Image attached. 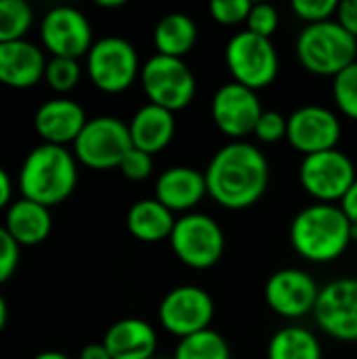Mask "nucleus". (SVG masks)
<instances>
[{"label": "nucleus", "mask_w": 357, "mask_h": 359, "mask_svg": "<svg viewBox=\"0 0 357 359\" xmlns=\"http://www.w3.org/2000/svg\"><path fill=\"white\" fill-rule=\"evenodd\" d=\"M269 162L248 141H231L210 158L204 179L208 196L227 210L255 206L269 185Z\"/></svg>", "instance_id": "nucleus-1"}, {"label": "nucleus", "mask_w": 357, "mask_h": 359, "mask_svg": "<svg viewBox=\"0 0 357 359\" xmlns=\"http://www.w3.org/2000/svg\"><path fill=\"white\" fill-rule=\"evenodd\" d=\"M290 244L309 263H332L351 244V221L337 204H311L290 223Z\"/></svg>", "instance_id": "nucleus-2"}, {"label": "nucleus", "mask_w": 357, "mask_h": 359, "mask_svg": "<svg viewBox=\"0 0 357 359\" xmlns=\"http://www.w3.org/2000/svg\"><path fill=\"white\" fill-rule=\"evenodd\" d=\"M78 183L76 156L61 145L34 147L19 170V189L25 200L46 208L65 202Z\"/></svg>", "instance_id": "nucleus-3"}, {"label": "nucleus", "mask_w": 357, "mask_h": 359, "mask_svg": "<svg viewBox=\"0 0 357 359\" xmlns=\"http://www.w3.org/2000/svg\"><path fill=\"white\" fill-rule=\"evenodd\" d=\"M297 57L307 72L335 78L357 61V38L337 19L305 25L297 38Z\"/></svg>", "instance_id": "nucleus-4"}, {"label": "nucleus", "mask_w": 357, "mask_h": 359, "mask_svg": "<svg viewBox=\"0 0 357 359\" xmlns=\"http://www.w3.org/2000/svg\"><path fill=\"white\" fill-rule=\"evenodd\" d=\"M225 63L234 82L252 90L269 86L280 69V57L274 42L248 29L229 38L225 46Z\"/></svg>", "instance_id": "nucleus-5"}, {"label": "nucleus", "mask_w": 357, "mask_h": 359, "mask_svg": "<svg viewBox=\"0 0 357 359\" xmlns=\"http://www.w3.org/2000/svg\"><path fill=\"white\" fill-rule=\"evenodd\" d=\"M170 246L183 265L191 269H210L225 252V233L213 217L187 212L177 219L170 233Z\"/></svg>", "instance_id": "nucleus-6"}, {"label": "nucleus", "mask_w": 357, "mask_h": 359, "mask_svg": "<svg viewBox=\"0 0 357 359\" xmlns=\"http://www.w3.org/2000/svg\"><path fill=\"white\" fill-rule=\"evenodd\" d=\"M139 78L149 103L173 114L185 109L196 97V76L183 59L156 53L141 65Z\"/></svg>", "instance_id": "nucleus-7"}, {"label": "nucleus", "mask_w": 357, "mask_h": 359, "mask_svg": "<svg viewBox=\"0 0 357 359\" xmlns=\"http://www.w3.org/2000/svg\"><path fill=\"white\" fill-rule=\"evenodd\" d=\"M86 72L99 90L118 95L130 88L141 76L139 55L128 40L120 36H107L97 40L88 50Z\"/></svg>", "instance_id": "nucleus-8"}, {"label": "nucleus", "mask_w": 357, "mask_h": 359, "mask_svg": "<svg viewBox=\"0 0 357 359\" xmlns=\"http://www.w3.org/2000/svg\"><path fill=\"white\" fill-rule=\"evenodd\" d=\"M130 149L133 141L128 124L114 116H97L88 120L74 143L76 160L93 170L120 168Z\"/></svg>", "instance_id": "nucleus-9"}, {"label": "nucleus", "mask_w": 357, "mask_h": 359, "mask_svg": "<svg viewBox=\"0 0 357 359\" xmlns=\"http://www.w3.org/2000/svg\"><path fill=\"white\" fill-rule=\"evenodd\" d=\"M356 179V166L351 158L339 149L303 156L299 166V181L303 189L322 204L341 202Z\"/></svg>", "instance_id": "nucleus-10"}, {"label": "nucleus", "mask_w": 357, "mask_h": 359, "mask_svg": "<svg viewBox=\"0 0 357 359\" xmlns=\"http://www.w3.org/2000/svg\"><path fill=\"white\" fill-rule=\"evenodd\" d=\"M158 318L166 332L185 339L210 328L215 318V303L210 294L200 286H177L162 299Z\"/></svg>", "instance_id": "nucleus-11"}, {"label": "nucleus", "mask_w": 357, "mask_h": 359, "mask_svg": "<svg viewBox=\"0 0 357 359\" xmlns=\"http://www.w3.org/2000/svg\"><path fill=\"white\" fill-rule=\"evenodd\" d=\"M316 324L335 341H357V278L328 282L318 297L314 309Z\"/></svg>", "instance_id": "nucleus-12"}, {"label": "nucleus", "mask_w": 357, "mask_h": 359, "mask_svg": "<svg viewBox=\"0 0 357 359\" xmlns=\"http://www.w3.org/2000/svg\"><path fill=\"white\" fill-rule=\"evenodd\" d=\"M263 111L257 90L238 82H227L217 88L210 103L215 126L234 141H244L248 135H255Z\"/></svg>", "instance_id": "nucleus-13"}, {"label": "nucleus", "mask_w": 357, "mask_h": 359, "mask_svg": "<svg viewBox=\"0 0 357 359\" xmlns=\"http://www.w3.org/2000/svg\"><path fill=\"white\" fill-rule=\"evenodd\" d=\"M40 38L44 48L53 57L80 59L93 48V29L88 19L72 6L50 8L40 25Z\"/></svg>", "instance_id": "nucleus-14"}, {"label": "nucleus", "mask_w": 357, "mask_h": 359, "mask_svg": "<svg viewBox=\"0 0 357 359\" xmlns=\"http://www.w3.org/2000/svg\"><path fill=\"white\" fill-rule=\"evenodd\" d=\"M341 133L339 116L322 105H303L288 116L286 139L303 156L337 149Z\"/></svg>", "instance_id": "nucleus-15"}, {"label": "nucleus", "mask_w": 357, "mask_h": 359, "mask_svg": "<svg viewBox=\"0 0 357 359\" xmlns=\"http://www.w3.org/2000/svg\"><path fill=\"white\" fill-rule=\"evenodd\" d=\"M320 286L301 269H280L265 284V303L282 318H303L314 313Z\"/></svg>", "instance_id": "nucleus-16"}, {"label": "nucleus", "mask_w": 357, "mask_h": 359, "mask_svg": "<svg viewBox=\"0 0 357 359\" xmlns=\"http://www.w3.org/2000/svg\"><path fill=\"white\" fill-rule=\"evenodd\" d=\"M86 122L88 120L82 105L65 97L42 103L34 116V126L40 139L48 145L61 147H65L67 143H76Z\"/></svg>", "instance_id": "nucleus-17"}, {"label": "nucleus", "mask_w": 357, "mask_h": 359, "mask_svg": "<svg viewBox=\"0 0 357 359\" xmlns=\"http://www.w3.org/2000/svg\"><path fill=\"white\" fill-rule=\"evenodd\" d=\"M206 194L208 189L204 172L191 166L166 168L156 181V200L164 204L170 212L187 215L204 200Z\"/></svg>", "instance_id": "nucleus-18"}, {"label": "nucleus", "mask_w": 357, "mask_h": 359, "mask_svg": "<svg viewBox=\"0 0 357 359\" xmlns=\"http://www.w3.org/2000/svg\"><path fill=\"white\" fill-rule=\"evenodd\" d=\"M46 63L44 53L27 40L0 44V84L32 88L44 78Z\"/></svg>", "instance_id": "nucleus-19"}, {"label": "nucleus", "mask_w": 357, "mask_h": 359, "mask_svg": "<svg viewBox=\"0 0 357 359\" xmlns=\"http://www.w3.org/2000/svg\"><path fill=\"white\" fill-rule=\"evenodd\" d=\"M103 345L112 359H154L158 334L149 322L141 318H124L109 326Z\"/></svg>", "instance_id": "nucleus-20"}, {"label": "nucleus", "mask_w": 357, "mask_h": 359, "mask_svg": "<svg viewBox=\"0 0 357 359\" xmlns=\"http://www.w3.org/2000/svg\"><path fill=\"white\" fill-rule=\"evenodd\" d=\"M175 128V114L154 103L139 107L133 120L128 122L133 147L149 156H156L170 145Z\"/></svg>", "instance_id": "nucleus-21"}, {"label": "nucleus", "mask_w": 357, "mask_h": 359, "mask_svg": "<svg viewBox=\"0 0 357 359\" xmlns=\"http://www.w3.org/2000/svg\"><path fill=\"white\" fill-rule=\"evenodd\" d=\"M50 208L36 204L32 200L21 198L13 202L6 210L4 229L19 246H36L44 242L50 233Z\"/></svg>", "instance_id": "nucleus-22"}, {"label": "nucleus", "mask_w": 357, "mask_h": 359, "mask_svg": "<svg viewBox=\"0 0 357 359\" xmlns=\"http://www.w3.org/2000/svg\"><path fill=\"white\" fill-rule=\"evenodd\" d=\"M175 223H177L175 212H170L156 198L135 202L126 215V227L130 236L147 244L170 240Z\"/></svg>", "instance_id": "nucleus-23"}, {"label": "nucleus", "mask_w": 357, "mask_h": 359, "mask_svg": "<svg viewBox=\"0 0 357 359\" xmlns=\"http://www.w3.org/2000/svg\"><path fill=\"white\" fill-rule=\"evenodd\" d=\"M198 27L185 13H168L154 27V44L158 55L183 59L196 44Z\"/></svg>", "instance_id": "nucleus-24"}, {"label": "nucleus", "mask_w": 357, "mask_h": 359, "mask_svg": "<svg viewBox=\"0 0 357 359\" xmlns=\"http://www.w3.org/2000/svg\"><path fill=\"white\" fill-rule=\"evenodd\" d=\"M267 359H322V345L307 328L286 326L271 337Z\"/></svg>", "instance_id": "nucleus-25"}, {"label": "nucleus", "mask_w": 357, "mask_h": 359, "mask_svg": "<svg viewBox=\"0 0 357 359\" xmlns=\"http://www.w3.org/2000/svg\"><path fill=\"white\" fill-rule=\"evenodd\" d=\"M173 359H231V353L227 341L219 332L208 328L181 339Z\"/></svg>", "instance_id": "nucleus-26"}, {"label": "nucleus", "mask_w": 357, "mask_h": 359, "mask_svg": "<svg viewBox=\"0 0 357 359\" xmlns=\"http://www.w3.org/2000/svg\"><path fill=\"white\" fill-rule=\"evenodd\" d=\"M34 11L23 0H0V44L25 40Z\"/></svg>", "instance_id": "nucleus-27"}, {"label": "nucleus", "mask_w": 357, "mask_h": 359, "mask_svg": "<svg viewBox=\"0 0 357 359\" xmlns=\"http://www.w3.org/2000/svg\"><path fill=\"white\" fill-rule=\"evenodd\" d=\"M82 76L78 59H67V57H50L46 63L44 80L46 84L57 90V93H69L78 86Z\"/></svg>", "instance_id": "nucleus-28"}, {"label": "nucleus", "mask_w": 357, "mask_h": 359, "mask_svg": "<svg viewBox=\"0 0 357 359\" xmlns=\"http://www.w3.org/2000/svg\"><path fill=\"white\" fill-rule=\"evenodd\" d=\"M332 97L343 116L357 120V61L332 78Z\"/></svg>", "instance_id": "nucleus-29"}, {"label": "nucleus", "mask_w": 357, "mask_h": 359, "mask_svg": "<svg viewBox=\"0 0 357 359\" xmlns=\"http://www.w3.org/2000/svg\"><path fill=\"white\" fill-rule=\"evenodd\" d=\"M292 11L307 25L330 21L339 11L337 0H292Z\"/></svg>", "instance_id": "nucleus-30"}, {"label": "nucleus", "mask_w": 357, "mask_h": 359, "mask_svg": "<svg viewBox=\"0 0 357 359\" xmlns=\"http://www.w3.org/2000/svg\"><path fill=\"white\" fill-rule=\"evenodd\" d=\"M208 8L217 23L238 25V23H246L252 2L250 0H213Z\"/></svg>", "instance_id": "nucleus-31"}, {"label": "nucleus", "mask_w": 357, "mask_h": 359, "mask_svg": "<svg viewBox=\"0 0 357 359\" xmlns=\"http://www.w3.org/2000/svg\"><path fill=\"white\" fill-rule=\"evenodd\" d=\"M246 29L257 34V36H263V38H269L276 34L278 25H280V15H278V8L267 4V2H259V4H252L250 8V15L246 19Z\"/></svg>", "instance_id": "nucleus-32"}, {"label": "nucleus", "mask_w": 357, "mask_h": 359, "mask_svg": "<svg viewBox=\"0 0 357 359\" xmlns=\"http://www.w3.org/2000/svg\"><path fill=\"white\" fill-rule=\"evenodd\" d=\"M286 133H288V118L274 109L263 111L255 128V137L263 143H278L286 139Z\"/></svg>", "instance_id": "nucleus-33"}, {"label": "nucleus", "mask_w": 357, "mask_h": 359, "mask_svg": "<svg viewBox=\"0 0 357 359\" xmlns=\"http://www.w3.org/2000/svg\"><path fill=\"white\" fill-rule=\"evenodd\" d=\"M120 170H122V175H124L126 179H130V181H143V179H147V177L151 175V170H154V156H149V154H145V151L133 147V149L126 154V158L122 160Z\"/></svg>", "instance_id": "nucleus-34"}, {"label": "nucleus", "mask_w": 357, "mask_h": 359, "mask_svg": "<svg viewBox=\"0 0 357 359\" xmlns=\"http://www.w3.org/2000/svg\"><path fill=\"white\" fill-rule=\"evenodd\" d=\"M19 263V244L11 238V233L0 227V284H4L17 269Z\"/></svg>", "instance_id": "nucleus-35"}, {"label": "nucleus", "mask_w": 357, "mask_h": 359, "mask_svg": "<svg viewBox=\"0 0 357 359\" xmlns=\"http://www.w3.org/2000/svg\"><path fill=\"white\" fill-rule=\"evenodd\" d=\"M337 21L353 38H357V0H343V2H339Z\"/></svg>", "instance_id": "nucleus-36"}, {"label": "nucleus", "mask_w": 357, "mask_h": 359, "mask_svg": "<svg viewBox=\"0 0 357 359\" xmlns=\"http://www.w3.org/2000/svg\"><path fill=\"white\" fill-rule=\"evenodd\" d=\"M339 206L347 215V219L351 221V225H357V179L356 183L349 187V191L343 196V200H341Z\"/></svg>", "instance_id": "nucleus-37"}, {"label": "nucleus", "mask_w": 357, "mask_h": 359, "mask_svg": "<svg viewBox=\"0 0 357 359\" xmlns=\"http://www.w3.org/2000/svg\"><path fill=\"white\" fill-rule=\"evenodd\" d=\"M80 359H112V355H109V351L105 349L103 343H93V345H86L80 351Z\"/></svg>", "instance_id": "nucleus-38"}, {"label": "nucleus", "mask_w": 357, "mask_h": 359, "mask_svg": "<svg viewBox=\"0 0 357 359\" xmlns=\"http://www.w3.org/2000/svg\"><path fill=\"white\" fill-rule=\"evenodd\" d=\"M11 196H13V183H11V177H8V175H6V170L0 166V208L8 206Z\"/></svg>", "instance_id": "nucleus-39"}, {"label": "nucleus", "mask_w": 357, "mask_h": 359, "mask_svg": "<svg viewBox=\"0 0 357 359\" xmlns=\"http://www.w3.org/2000/svg\"><path fill=\"white\" fill-rule=\"evenodd\" d=\"M124 4H126L124 0H97V6L101 8H120Z\"/></svg>", "instance_id": "nucleus-40"}, {"label": "nucleus", "mask_w": 357, "mask_h": 359, "mask_svg": "<svg viewBox=\"0 0 357 359\" xmlns=\"http://www.w3.org/2000/svg\"><path fill=\"white\" fill-rule=\"evenodd\" d=\"M6 318H8V309H6V303H4V299H2V294H0V332H2L4 326H6Z\"/></svg>", "instance_id": "nucleus-41"}, {"label": "nucleus", "mask_w": 357, "mask_h": 359, "mask_svg": "<svg viewBox=\"0 0 357 359\" xmlns=\"http://www.w3.org/2000/svg\"><path fill=\"white\" fill-rule=\"evenodd\" d=\"M34 359H69L65 353H59V351H44V353H38Z\"/></svg>", "instance_id": "nucleus-42"}, {"label": "nucleus", "mask_w": 357, "mask_h": 359, "mask_svg": "<svg viewBox=\"0 0 357 359\" xmlns=\"http://www.w3.org/2000/svg\"><path fill=\"white\" fill-rule=\"evenodd\" d=\"M154 359H164V358H154Z\"/></svg>", "instance_id": "nucleus-43"}]
</instances>
